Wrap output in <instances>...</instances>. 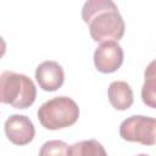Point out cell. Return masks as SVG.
<instances>
[{"mask_svg": "<svg viewBox=\"0 0 156 156\" xmlns=\"http://www.w3.org/2000/svg\"><path fill=\"white\" fill-rule=\"evenodd\" d=\"M82 18L89 27L93 40L118 41L126 29L117 5L111 0H88L82 9Z\"/></svg>", "mask_w": 156, "mask_h": 156, "instance_id": "1", "label": "cell"}, {"mask_svg": "<svg viewBox=\"0 0 156 156\" xmlns=\"http://www.w3.org/2000/svg\"><path fill=\"white\" fill-rule=\"evenodd\" d=\"M37 98L33 80L21 73L5 71L0 74V102L15 108L29 107Z\"/></svg>", "mask_w": 156, "mask_h": 156, "instance_id": "2", "label": "cell"}, {"mask_svg": "<svg viewBox=\"0 0 156 156\" xmlns=\"http://www.w3.org/2000/svg\"><path fill=\"white\" fill-rule=\"evenodd\" d=\"M79 117L77 102L68 96H56L45 101L38 110L40 124L50 130L73 126Z\"/></svg>", "mask_w": 156, "mask_h": 156, "instance_id": "3", "label": "cell"}, {"mask_svg": "<svg viewBox=\"0 0 156 156\" xmlns=\"http://www.w3.org/2000/svg\"><path fill=\"white\" fill-rule=\"evenodd\" d=\"M156 121L154 117L130 116L119 126V135L122 139L143 145H155Z\"/></svg>", "mask_w": 156, "mask_h": 156, "instance_id": "4", "label": "cell"}, {"mask_svg": "<svg viewBox=\"0 0 156 156\" xmlns=\"http://www.w3.org/2000/svg\"><path fill=\"white\" fill-rule=\"evenodd\" d=\"M123 56V49L117 41H105L94 52V65L101 73H112L122 66Z\"/></svg>", "mask_w": 156, "mask_h": 156, "instance_id": "5", "label": "cell"}, {"mask_svg": "<svg viewBox=\"0 0 156 156\" xmlns=\"http://www.w3.org/2000/svg\"><path fill=\"white\" fill-rule=\"evenodd\" d=\"M4 128L7 139L15 145H27L35 135L32 121L24 115H11L6 119Z\"/></svg>", "mask_w": 156, "mask_h": 156, "instance_id": "6", "label": "cell"}, {"mask_svg": "<svg viewBox=\"0 0 156 156\" xmlns=\"http://www.w3.org/2000/svg\"><path fill=\"white\" fill-rule=\"evenodd\" d=\"M35 79L39 87L45 91L60 89L65 82V72L56 61H44L35 69Z\"/></svg>", "mask_w": 156, "mask_h": 156, "instance_id": "7", "label": "cell"}, {"mask_svg": "<svg viewBox=\"0 0 156 156\" xmlns=\"http://www.w3.org/2000/svg\"><path fill=\"white\" fill-rule=\"evenodd\" d=\"M110 104L119 111L128 110L133 105V90L127 82L115 80L108 85L107 90Z\"/></svg>", "mask_w": 156, "mask_h": 156, "instance_id": "8", "label": "cell"}, {"mask_svg": "<svg viewBox=\"0 0 156 156\" xmlns=\"http://www.w3.org/2000/svg\"><path fill=\"white\" fill-rule=\"evenodd\" d=\"M67 156H107L105 147L95 139L72 144L67 149Z\"/></svg>", "mask_w": 156, "mask_h": 156, "instance_id": "9", "label": "cell"}, {"mask_svg": "<svg viewBox=\"0 0 156 156\" xmlns=\"http://www.w3.org/2000/svg\"><path fill=\"white\" fill-rule=\"evenodd\" d=\"M155 87H156V83H155V61H152L145 71V82H144V85L141 88V99H143L144 104L150 106L151 108L156 107Z\"/></svg>", "mask_w": 156, "mask_h": 156, "instance_id": "10", "label": "cell"}, {"mask_svg": "<svg viewBox=\"0 0 156 156\" xmlns=\"http://www.w3.org/2000/svg\"><path fill=\"white\" fill-rule=\"evenodd\" d=\"M68 145L62 140H49L43 144L39 156H67Z\"/></svg>", "mask_w": 156, "mask_h": 156, "instance_id": "11", "label": "cell"}, {"mask_svg": "<svg viewBox=\"0 0 156 156\" xmlns=\"http://www.w3.org/2000/svg\"><path fill=\"white\" fill-rule=\"evenodd\" d=\"M5 52H6V43H5L4 38L0 37V58L5 55Z\"/></svg>", "mask_w": 156, "mask_h": 156, "instance_id": "12", "label": "cell"}, {"mask_svg": "<svg viewBox=\"0 0 156 156\" xmlns=\"http://www.w3.org/2000/svg\"><path fill=\"white\" fill-rule=\"evenodd\" d=\"M136 156H149V155H145V154H140V155H136Z\"/></svg>", "mask_w": 156, "mask_h": 156, "instance_id": "13", "label": "cell"}]
</instances>
